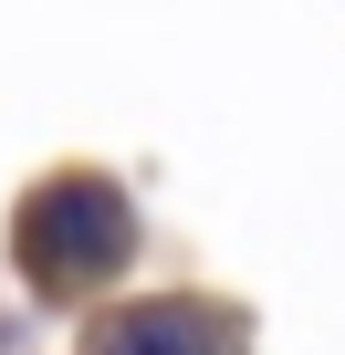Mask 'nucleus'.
Listing matches in <instances>:
<instances>
[{
    "mask_svg": "<svg viewBox=\"0 0 345 355\" xmlns=\"http://www.w3.org/2000/svg\"><path fill=\"white\" fill-rule=\"evenodd\" d=\"M94 355H230V324L210 303H136L94 324Z\"/></svg>",
    "mask_w": 345,
    "mask_h": 355,
    "instance_id": "obj_2",
    "label": "nucleus"
},
{
    "mask_svg": "<svg viewBox=\"0 0 345 355\" xmlns=\"http://www.w3.org/2000/svg\"><path fill=\"white\" fill-rule=\"evenodd\" d=\"M126 241H136V220H126V199L105 189V178H53V189L22 209V230H11V251H22V272H32L42 293L105 282V272L126 261Z\"/></svg>",
    "mask_w": 345,
    "mask_h": 355,
    "instance_id": "obj_1",
    "label": "nucleus"
}]
</instances>
